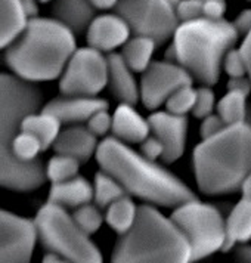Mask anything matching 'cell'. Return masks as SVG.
Instances as JSON below:
<instances>
[{"label": "cell", "mask_w": 251, "mask_h": 263, "mask_svg": "<svg viewBox=\"0 0 251 263\" xmlns=\"http://www.w3.org/2000/svg\"><path fill=\"white\" fill-rule=\"evenodd\" d=\"M31 18L23 0H0V46L5 49L20 36Z\"/></svg>", "instance_id": "obj_21"}, {"label": "cell", "mask_w": 251, "mask_h": 263, "mask_svg": "<svg viewBox=\"0 0 251 263\" xmlns=\"http://www.w3.org/2000/svg\"><path fill=\"white\" fill-rule=\"evenodd\" d=\"M40 244L48 253H56L67 262L101 263L102 254L64 205L43 204L34 219Z\"/></svg>", "instance_id": "obj_6"}, {"label": "cell", "mask_w": 251, "mask_h": 263, "mask_svg": "<svg viewBox=\"0 0 251 263\" xmlns=\"http://www.w3.org/2000/svg\"><path fill=\"white\" fill-rule=\"evenodd\" d=\"M191 246V262L222 250L226 239V220L213 204L197 198L175 207L170 216Z\"/></svg>", "instance_id": "obj_7"}, {"label": "cell", "mask_w": 251, "mask_h": 263, "mask_svg": "<svg viewBox=\"0 0 251 263\" xmlns=\"http://www.w3.org/2000/svg\"><path fill=\"white\" fill-rule=\"evenodd\" d=\"M191 246L175 220L154 204L138 207L133 227L120 235L111 260L115 263L191 262Z\"/></svg>", "instance_id": "obj_4"}, {"label": "cell", "mask_w": 251, "mask_h": 263, "mask_svg": "<svg viewBox=\"0 0 251 263\" xmlns=\"http://www.w3.org/2000/svg\"><path fill=\"white\" fill-rule=\"evenodd\" d=\"M43 95L36 82L2 72L0 76V151L8 149L21 132L27 116L42 107Z\"/></svg>", "instance_id": "obj_8"}, {"label": "cell", "mask_w": 251, "mask_h": 263, "mask_svg": "<svg viewBox=\"0 0 251 263\" xmlns=\"http://www.w3.org/2000/svg\"><path fill=\"white\" fill-rule=\"evenodd\" d=\"M247 93L238 90H227L217 104V114L227 126L247 121Z\"/></svg>", "instance_id": "obj_26"}, {"label": "cell", "mask_w": 251, "mask_h": 263, "mask_svg": "<svg viewBox=\"0 0 251 263\" xmlns=\"http://www.w3.org/2000/svg\"><path fill=\"white\" fill-rule=\"evenodd\" d=\"M102 170L112 175L129 195L160 207H178L197 198L195 194L167 168L138 154L119 138H105L96 149Z\"/></svg>", "instance_id": "obj_1"}, {"label": "cell", "mask_w": 251, "mask_h": 263, "mask_svg": "<svg viewBox=\"0 0 251 263\" xmlns=\"http://www.w3.org/2000/svg\"><path fill=\"white\" fill-rule=\"evenodd\" d=\"M105 108L108 102L98 96L62 95L48 102L42 111L55 116L62 124H80Z\"/></svg>", "instance_id": "obj_14"}, {"label": "cell", "mask_w": 251, "mask_h": 263, "mask_svg": "<svg viewBox=\"0 0 251 263\" xmlns=\"http://www.w3.org/2000/svg\"><path fill=\"white\" fill-rule=\"evenodd\" d=\"M132 34V30L126 20L119 13H107L96 16L89 25L86 39L87 45L101 52H112L123 46Z\"/></svg>", "instance_id": "obj_15"}, {"label": "cell", "mask_w": 251, "mask_h": 263, "mask_svg": "<svg viewBox=\"0 0 251 263\" xmlns=\"http://www.w3.org/2000/svg\"><path fill=\"white\" fill-rule=\"evenodd\" d=\"M72 217L75 219L79 227L82 228L84 232H87L89 235L95 234L96 231L102 227V222H104V216L101 213V207L90 203L77 207L74 210V213H72Z\"/></svg>", "instance_id": "obj_29"}, {"label": "cell", "mask_w": 251, "mask_h": 263, "mask_svg": "<svg viewBox=\"0 0 251 263\" xmlns=\"http://www.w3.org/2000/svg\"><path fill=\"white\" fill-rule=\"evenodd\" d=\"M95 198V186L82 176H74L72 179L52 183L49 191V200L61 204L64 207L77 209L83 204L90 203Z\"/></svg>", "instance_id": "obj_20"}, {"label": "cell", "mask_w": 251, "mask_h": 263, "mask_svg": "<svg viewBox=\"0 0 251 263\" xmlns=\"http://www.w3.org/2000/svg\"><path fill=\"white\" fill-rule=\"evenodd\" d=\"M239 33L234 23L225 18L198 20L180 23L175 31L171 49L176 62L186 68L195 82L215 86L226 53L235 46Z\"/></svg>", "instance_id": "obj_5"}, {"label": "cell", "mask_w": 251, "mask_h": 263, "mask_svg": "<svg viewBox=\"0 0 251 263\" xmlns=\"http://www.w3.org/2000/svg\"><path fill=\"white\" fill-rule=\"evenodd\" d=\"M80 164L82 163L77 158H74V157L56 154V156L52 157L49 160L48 166H46L48 179L52 183H58V182L72 179L74 176L79 175Z\"/></svg>", "instance_id": "obj_28"}, {"label": "cell", "mask_w": 251, "mask_h": 263, "mask_svg": "<svg viewBox=\"0 0 251 263\" xmlns=\"http://www.w3.org/2000/svg\"><path fill=\"white\" fill-rule=\"evenodd\" d=\"M223 67H225V71L227 72L229 77H241V76L248 74L247 62H245L241 49L232 48L227 52L225 60H223Z\"/></svg>", "instance_id": "obj_32"}, {"label": "cell", "mask_w": 251, "mask_h": 263, "mask_svg": "<svg viewBox=\"0 0 251 263\" xmlns=\"http://www.w3.org/2000/svg\"><path fill=\"white\" fill-rule=\"evenodd\" d=\"M227 90H238V92L250 95L251 79L248 77V74L241 76V77H230L227 82Z\"/></svg>", "instance_id": "obj_38"}, {"label": "cell", "mask_w": 251, "mask_h": 263, "mask_svg": "<svg viewBox=\"0 0 251 263\" xmlns=\"http://www.w3.org/2000/svg\"><path fill=\"white\" fill-rule=\"evenodd\" d=\"M251 239V200L242 197L226 219V239L222 251H230L237 244Z\"/></svg>", "instance_id": "obj_22"}, {"label": "cell", "mask_w": 251, "mask_h": 263, "mask_svg": "<svg viewBox=\"0 0 251 263\" xmlns=\"http://www.w3.org/2000/svg\"><path fill=\"white\" fill-rule=\"evenodd\" d=\"M158 46L156 40L145 36H133L129 39L121 50V57L133 71L144 72L152 62V55Z\"/></svg>", "instance_id": "obj_24"}, {"label": "cell", "mask_w": 251, "mask_h": 263, "mask_svg": "<svg viewBox=\"0 0 251 263\" xmlns=\"http://www.w3.org/2000/svg\"><path fill=\"white\" fill-rule=\"evenodd\" d=\"M194 83V77L180 64L152 61L141 80V99L145 108L157 109L179 87Z\"/></svg>", "instance_id": "obj_11"}, {"label": "cell", "mask_w": 251, "mask_h": 263, "mask_svg": "<svg viewBox=\"0 0 251 263\" xmlns=\"http://www.w3.org/2000/svg\"><path fill=\"white\" fill-rule=\"evenodd\" d=\"M132 71L121 53L111 52L108 55V84L111 93L121 104L136 105L141 99V87Z\"/></svg>", "instance_id": "obj_17"}, {"label": "cell", "mask_w": 251, "mask_h": 263, "mask_svg": "<svg viewBox=\"0 0 251 263\" xmlns=\"http://www.w3.org/2000/svg\"><path fill=\"white\" fill-rule=\"evenodd\" d=\"M61 123L55 116L40 111L27 116L21 123V130L33 133L38 138V141L43 145V149L46 151L49 146H52L61 133Z\"/></svg>", "instance_id": "obj_23"}, {"label": "cell", "mask_w": 251, "mask_h": 263, "mask_svg": "<svg viewBox=\"0 0 251 263\" xmlns=\"http://www.w3.org/2000/svg\"><path fill=\"white\" fill-rule=\"evenodd\" d=\"M95 204L101 209H107L119 198L127 195L124 186L112 175L105 170L98 172L95 176Z\"/></svg>", "instance_id": "obj_27"}, {"label": "cell", "mask_w": 251, "mask_h": 263, "mask_svg": "<svg viewBox=\"0 0 251 263\" xmlns=\"http://www.w3.org/2000/svg\"><path fill=\"white\" fill-rule=\"evenodd\" d=\"M96 9H112L117 6L119 0H90Z\"/></svg>", "instance_id": "obj_43"}, {"label": "cell", "mask_w": 251, "mask_h": 263, "mask_svg": "<svg viewBox=\"0 0 251 263\" xmlns=\"http://www.w3.org/2000/svg\"><path fill=\"white\" fill-rule=\"evenodd\" d=\"M112 133L126 144H141L149 136L151 126L133 105L120 104L112 116Z\"/></svg>", "instance_id": "obj_18"}, {"label": "cell", "mask_w": 251, "mask_h": 263, "mask_svg": "<svg viewBox=\"0 0 251 263\" xmlns=\"http://www.w3.org/2000/svg\"><path fill=\"white\" fill-rule=\"evenodd\" d=\"M192 163L197 185L205 195L241 191L251 175V123L230 124L203 139L194 149Z\"/></svg>", "instance_id": "obj_3"}, {"label": "cell", "mask_w": 251, "mask_h": 263, "mask_svg": "<svg viewBox=\"0 0 251 263\" xmlns=\"http://www.w3.org/2000/svg\"><path fill=\"white\" fill-rule=\"evenodd\" d=\"M241 52L245 58V62H247V71H248V77L251 79V31L244 36V42L241 45Z\"/></svg>", "instance_id": "obj_40"}, {"label": "cell", "mask_w": 251, "mask_h": 263, "mask_svg": "<svg viewBox=\"0 0 251 263\" xmlns=\"http://www.w3.org/2000/svg\"><path fill=\"white\" fill-rule=\"evenodd\" d=\"M180 0H119L114 12L126 20L133 36L156 40L158 46L173 39L180 21L176 6Z\"/></svg>", "instance_id": "obj_9"}, {"label": "cell", "mask_w": 251, "mask_h": 263, "mask_svg": "<svg viewBox=\"0 0 251 263\" xmlns=\"http://www.w3.org/2000/svg\"><path fill=\"white\" fill-rule=\"evenodd\" d=\"M226 12V0H205L203 2L204 16L211 20H222Z\"/></svg>", "instance_id": "obj_37"}, {"label": "cell", "mask_w": 251, "mask_h": 263, "mask_svg": "<svg viewBox=\"0 0 251 263\" xmlns=\"http://www.w3.org/2000/svg\"><path fill=\"white\" fill-rule=\"evenodd\" d=\"M48 2H53V0H40V3H48Z\"/></svg>", "instance_id": "obj_45"}, {"label": "cell", "mask_w": 251, "mask_h": 263, "mask_svg": "<svg viewBox=\"0 0 251 263\" xmlns=\"http://www.w3.org/2000/svg\"><path fill=\"white\" fill-rule=\"evenodd\" d=\"M108 84V57L87 46L77 49L60 80L62 95L96 96Z\"/></svg>", "instance_id": "obj_10"}, {"label": "cell", "mask_w": 251, "mask_h": 263, "mask_svg": "<svg viewBox=\"0 0 251 263\" xmlns=\"http://www.w3.org/2000/svg\"><path fill=\"white\" fill-rule=\"evenodd\" d=\"M136 216H138V207L133 203L130 195L127 194L107 207L105 220L109 228H112L117 234L121 235L133 227Z\"/></svg>", "instance_id": "obj_25"}, {"label": "cell", "mask_w": 251, "mask_h": 263, "mask_svg": "<svg viewBox=\"0 0 251 263\" xmlns=\"http://www.w3.org/2000/svg\"><path fill=\"white\" fill-rule=\"evenodd\" d=\"M235 257L239 262L251 263V246H247L245 242L239 244L238 247H235Z\"/></svg>", "instance_id": "obj_41"}, {"label": "cell", "mask_w": 251, "mask_h": 263, "mask_svg": "<svg viewBox=\"0 0 251 263\" xmlns=\"http://www.w3.org/2000/svg\"><path fill=\"white\" fill-rule=\"evenodd\" d=\"M38 238L34 220L0 212V262L27 263L31 260Z\"/></svg>", "instance_id": "obj_12"}, {"label": "cell", "mask_w": 251, "mask_h": 263, "mask_svg": "<svg viewBox=\"0 0 251 263\" xmlns=\"http://www.w3.org/2000/svg\"><path fill=\"white\" fill-rule=\"evenodd\" d=\"M87 127L96 136H105L108 132L112 130V117L108 114V108L98 111L87 120Z\"/></svg>", "instance_id": "obj_34"}, {"label": "cell", "mask_w": 251, "mask_h": 263, "mask_svg": "<svg viewBox=\"0 0 251 263\" xmlns=\"http://www.w3.org/2000/svg\"><path fill=\"white\" fill-rule=\"evenodd\" d=\"M38 3H40V0H23L25 12L30 18H34L38 15Z\"/></svg>", "instance_id": "obj_42"}, {"label": "cell", "mask_w": 251, "mask_h": 263, "mask_svg": "<svg viewBox=\"0 0 251 263\" xmlns=\"http://www.w3.org/2000/svg\"><path fill=\"white\" fill-rule=\"evenodd\" d=\"M226 126L227 124L225 123V120L222 119L219 114H210V116L203 119L201 127H200V135L203 139H207V138H211L217 133H220Z\"/></svg>", "instance_id": "obj_35"}, {"label": "cell", "mask_w": 251, "mask_h": 263, "mask_svg": "<svg viewBox=\"0 0 251 263\" xmlns=\"http://www.w3.org/2000/svg\"><path fill=\"white\" fill-rule=\"evenodd\" d=\"M234 25L239 33V36H247L251 31V9H245L235 18Z\"/></svg>", "instance_id": "obj_39"}, {"label": "cell", "mask_w": 251, "mask_h": 263, "mask_svg": "<svg viewBox=\"0 0 251 263\" xmlns=\"http://www.w3.org/2000/svg\"><path fill=\"white\" fill-rule=\"evenodd\" d=\"M241 191H242V197H245V198L251 200V175L247 178V179H245L244 185H242V188H241Z\"/></svg>", "instance_id": "obj_44"}, {"label": "cell", "mask_w": 251, "mask_h": 263, "mask_svg": "<svg viewBox=\"0 0 251 263\" xmlns=\"http://www.w3.org/2000/svg\"><path fill=\"white\" fill-rule=\"evenodd\" d=\"M141 151L146 158L149 160H158V158H163L164 154V145L163 142L157 138L156 135L152 136H148L145 141L141 142Z\"/></svg>", "instance_id": "obj_36"}, {"label": "cell", "mask_w": 251, "mask_h": 263, "mask_svg": "<svg viewBox=\"0 0 251 263\" xmlns=\"http://www.w3.org/2000/svg\"><path fill=\"white\" fill-rule=\"evenodd\" d=\"M96 8L90 0H53L52 13L74 33L87 31L95 20Z\"/></svg>", "instance_id": "obj_19"}, {"label": "cell", "mask_w": 251, "mask_h": 263, "mask_svg": "<svg viewBox=\"0 0 251 263\" xmlns=\"http://www.w3.org/2000/svg\"><path fill=\"white\" fill-rule=\"evenodd\" d=\"M248 2H251V0H248Z\"/></svg>", "instance_id": "obj_46"}, {"label": "cell", "mask_w": 251, "mask_h": 263, "mask_svg": "<svg viewBox=\"0 0 251 263\" xmlns=\"http://www.w3.org/2000/svg\"><path fill=\"white\" fill-rule=\"evenodd\" d=\"M151 133L164 145L163 163H173L179 160L185 153L186 133H188V119L185 116L173 114L170 111H158L148 117Z\"/></svg>", "instance_id": "obj_13"}, {"label": "cell", "mask_w": 251, "mask_h": 263, "mask_svg": "<svg viewBox=\"0 0 251 263\" xmlns=\"http://www.w3.org/2000/svg\"><path fill=\"white\" fill-rule=\"evenodd\" d=\"M176 13L180 23L198 20L204 16L203 3L198 0H180L176 6Z\"/></svg>", "instance_id": "obj_33"}, {"label": "cell", "mask_w": 251, "mask_h": 263, "mask_svg": "<svg viewBox=\"0 0 251 263\" xmlns=\"http://www.w3.org/2000/svg\"><path fill=\"white\" fill-rule=\"evenodd\" d=\"M75 33L56 18L34 16L8 45L5 62L18 77L30 82L55 80L77 50Z\"/></svg>", "instance_id": "obj_2"}, {"label": "cell", "mask_w": 251, "mask_h": 263, "mask_svg": "<svg viewBox=\"0 0 251 263\" xmlns=\"http://www.w3.org/2000/svg\"><path fill=\"white\" fill-rule=\"evenodd\" d=\"M195 101H197V89L192 87V84H186L179 87L173 95L166 101L167 111L173 114H179L185 116L195 107Z\"/></svg>", "instance_id": "obj_30"}, {"label": "cell", "mask_w": 251, "mask_h": 263, "mask_svg": "<svg viewBox=\"0 0 251 263\" xmlns=\"http://www.w3.org/2000/svg\"><path fill=\"white\" fill-rule=\"evenodd\" d=\"M95 133L82 124H71L65 130H61L52 148L56 154H64L77 158L80 163L89 161L98 149Z\"/></svg>", "instance_id": "obj_16"}, {"label": "cell", "mask_w": 251, "mask_h": 263, "mask_svg": "<svg viewBox=\"0 0 251 263\" xmlns=\"http://www.w3.org/2000/svg\"><path fill=\"white\" fill-rule=\"evenodd\" d=\"M216 105V98L213 90L210 89V86H201L200 89H197V101H195V107L192 109L194 117L203 120L204 117L213 114V109Z\"/></svg>", "instance_id": "obj_31"}]
</instances>
